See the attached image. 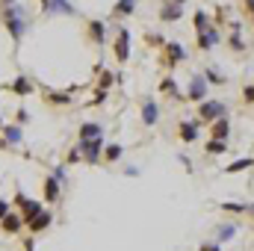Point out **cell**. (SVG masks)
Segmentation results:
<instances>
[{
    "mask_svg": "<svg viewBox=\"0 0 254 251\" xmlns=\"http://www.w3.org/2000/svg\"><path fill=\"white\" fill-rule=\"evenodd\" d=\"M0 24H3V30L9 33V39H12L15 45H21L24 36H27V30H30V15H27V9H24L21 3L0 6Z\"/></svg>",
    "mask_w": 254,
    "mask_h": 251,
    "instance_id": "cell-1",
    "label": "cell"
},
{
    "mask_svg": "<svg viewBox=\"0 0 254 251\" xmlns=\"http://www.w3.org/2000/svg\"><path fill=\"white\" fill-rule=\"evenodd\" d=\"M225 116H231V107L225 101H219V98H207L204 104L195 107V119L192 122L198 127H210L216 119H225Z\"/></svg>",
    "mask_w": 254,
    "mask_h": 251,
    "instance_id": "cell-2",
    "label": "cell"
},
{
    "mask_svg": "<svg viewBox=\"0 0 254 251\" xmlns=\"http://www.w3.org/2000/svg\"><path fill=\"white\" fill-rule=\"evenodd\" d=\"M187 60H190V51H187L181 42H166L163 51H160V65L169 68V71H175L178 65H184Z\"/></svg>",
    "mask_w": 254,
    "mask_h": 251,
    "instance_id": "cell-3",
    "label": "cell"
},
{
    "mask_svg": "<svg viewBox=\"0 0 254 251\" xmlns=\"http://www.w3.org/2000/svg\"><path fill=\"white\" fill-rule=\"evenodd\" d=\"M187 101L190 104H204L207 98H210V83H207V77H204V71H192L190 74V86H187Z\"/></svg>",
    "mask_w": 254,
    "mask_h": 251,
    "instance_id": "cell-4",
    "label": "cell"
},
{
    "mask_svg": "<svg viewBox=\"0 0 254 251\" xmlns=\"http://www.w3.org/2000/svg\"><path fill=\"white\" fill-rule=\"evenodd\" d=\"M39 6L45 18H74L77 15V6L71 0H39Z\"/></svg>",
    "mask_w": 254,
    "mask_h": 251,
    "instance_id": "cell-5",
    "label": "cell"
},
{
    "mask_svg": "<svg viewBox=\"0 0 254 251\" xmlns=\"http://www.w3.org/2000/svg\"><path fill=\"white\" fill-rule=\"evenodd\" d=\"M39 95H42V101H45L48 107H57V110H65V107H71V104H74V95H71V92H65V89L39 86Z\"/></svg>",
    "mask_w": 254,
    "mask_h": 251,
    "instance_id": "cell-6",
    "label": "cell"
},
{
    "mask_svg": "<svg viewBox=\"0 0 254 251\" xmlns=\"http://www.w3.org/2000/svg\"><path fill=\"white\" fill-rule=\"evenodd\" d=\"M74 145L80 148V154H83V163H86V166H98V163H101V157H104V145H107V142H104V139H89V142H80V139H77Z\"/></svg>",
    "mask_w": 254,
    "mask_h": 251,
    "instance_id": "cell-7",
    "label": "cell"
},
{
    "mask_svg": "<svg viewBox=\"0 0 254 251\" xmlns=\"http://www.w3.org/2000/svg\"><path fill=\"white\" fill-rule=\"evenodd\" d=\"M113 57L119 65H127L130 60V30L127 27H119L116 30V39H113Z\"/></svg>",
    "mask_w": 254,
    "mask_h": 251,
    "instance_id": "cell-8",
    "label": "cell"
},
{
    "mask_svg": "<svg viewBox=\"0 0 254 251\" xmlns=\"http://www.w3.org/2000/svg\"><path fill=\"white\" fill-rule=\"evenodd\" d=\"M139 119H142V125L145 127L160 125V104H157L151 95H145V98L139 101Z\"/></svg>",
    "mask_w": 254,
    "mask_h": 251,
    "instance_id": "cell-9",
    "label": "cell"
},
{
    "mask_svg": "<svg viewBox=\"0 0 254 251\" xmlns=\"http://www.w3.org/2000/svg\"><path fill=\"white\" fill-rule=\"evenodd\" d=\"M6 89H9V95H15V98H30V95H33L39 86L33 83V77H30L27 71H21V74H18V77H15V80L6 86Z\"/></svg>",
    "mask_w": 254,
    "mask_h": 251,
    "instance_id": "cell-10",
    "label": "cell"
},
{
    "mask_svg": "<svg viewBox=\"0 0 254 251\" xmlns=\"http://www.w3.org/2000/svg\"><path fill=\"white\" fill-rule=\"evenodd\" d=\"M219 45H222V30H219V27H210V30H204V33L195 36V48H198L201 54H210V51L219 48Z\"/></svg>",
    "mask_w": 254,
    "mask_h": 251,
    "instance_id": "cell-11",
    "label": "cell"
},
{
    "mask_svg": "<svg viewBox=\"0 0 254 251\" xmlns=\"http://www.w3.org/2000/svg\"><path fill=\"white\" fill-rule=\"evenodd\" d=\"M107 36H110L107 21H101V18H89V21H86V39H89L92 45H104Z\"/></svg>",
    "mask_w": 254,
    "mask_h": 251,
    "instance_id": "cell-12",
    "label": "cell"
},
{
    "mask_svg": "<svg viewBox=\"0 0 254 251\" xmlns=\"http://www.w3.org/2000/svg\"><path fill=\"white\" fill-rule=\"evenodd\" d=\"M63 189L65 187L54 175H45V181H42V198H45V204H57L63 198Z\"/></svg>",
    "mask_w": 254,
    "mask_h": 251,
    "instance_id": "cell-13",
    "label": "cell"
},
{
    "mask_svg": "<svg viewBox=\"0 0 254 251\" xmlns=\"http://www.w3.org/2000/svg\"><path fill=\"white\" fill-rule=\"evenodd\" d=\"M198 136H201V127L195 125L192 119H181L178 122V139L184 145H198Z\"/></svg>",
    "mask_w": 254,
    "mask_h": 251,
    "instance_id": "cell-14",
    "label": "cell"
},
{
    "mask_svg": "<svg viewBox=\"0 0 254 251\" xmlns=\"http://www.w3.org/2000/svg\"><path fill=\"white\" fill-rule=\"evenodd\" d=\"M160 95H166V98H172V101H178V104H184L187 101V95L181 92V86H178V80H175V74H166L163 80H160Z\"/></svg>",
    "mask_w": 254,
    "mask_h": 251,
    "instance_id": "cell-15",
    "label": "cell"
},
{
    "mask_svg": "<svg viewBox=\"0 0 254 251\" xmlns=\"http://www.w3.org/2000/svg\"><path fill=\"white\" fill-rule=\"evenodd\" d=\"M24 228H27V225H24V219H21V213H18V210H9V213H6V219L0 222V234H6V237H18Z\"/></svg>",
    "mask_w": 254,
    "mask_h": 251,
    "instance_id": "cell-16",
    "label": "cell"
},
{
    "mask_svg": "<svg viewBox=\"0 0 254 251\" xmlns=\"http://www.w3.org/2000/svg\"><path fill=\"white\" fill-rule=\"evenodd\" d=\"M51 225H54V210H48V207H45L33 222H27V231H30V237H39V234H45Z\"/></svg>",
    "mask_w": 254,
    "mask_h": 251,
    "instance_id": "cell-17",
    "label": "cell"
},
{
    "mask_svg": "<svg viewBox=\"0 0 254 251\" xmlns=\"http://www.w3.org/2000/svg\"><path fill=\"white\" fill-rule=\"evenodd\" d=\"M237 234H240V225H237V222H219L216 231H213V240H216L219 246H225V243H231Z\"/></svg>",
    "mask_w": 254,
    "mask_h": 251,
    "instance_id": "cell-18",
    "label": "cell"
},
{
    "mask_svg": "<svg viewBox=\"0 0 254 251\" xmlns=\"http://www.w3.org/2000/svg\"><path fill=\"white\" fill-rule=\"evenodd\" d=\"M95 77H98V89H107V92H110L116 83H122V74H116V71L104 68L101 63L95 65Z\"/></svg>",
    "mask_w": 254,
    "mask_h": 251,
    "instance_id": "cell-19",
    "label": "cell"
},
{
    "mask_svg": "<svg viewBox=\"0 0 254 251\" xmlns=\"http://www.w3.org/2000/svg\"><path fill=\"white\" fill-rule=\"evenodd\" d=\"M77 139H80V142L104 139V125H101V122H80V127H77Z\"/></svg>",
    "mask_w": 254,
    "mask_h": 251,
    "instance_id": "cell-20",
    "label": "cell"
},
{
    "mask_svg": "<svg viewBox=\"0 0 254 251\" xmlns=\"http://www.w3.org/2000/svg\"><path fill=\"white\" fill-rule=\"evenodd\" d=\"M3 139H6V145H9V151H12V148H21V145H24V127H18L15 122H6Z\"/></svg>",
    "mask_w": 254,
    "mask_h": 251,
    "instance_id": "cell-21",
    "label": "cell"
},
{
    "mask_svg": "<svg viewBox=\"0 0 254 251\" xmlns=\"http://www.w3.org/2000/svg\"><path fill=\"white\" fill-rule=\"evenodd\" d=\"M122 157H125V145L122 142H107L104 145V166H116V163H122Z\"/></svg>",
    "mask_w": 254,
    "mask_h": 251,
    "instance_id": "cell-22",
    "label": "cell"
},
{
    "mask_svg": "<svg viewBox=\"0 0 254 251\" xmlns=\"http://www.w3.org/2000/svg\"><path fill=\"white\" fill-rule=\"evenodd\" d=\"M42 210H45V204H42V201H36V198H30V195H27V201H24V204L18 207V213H21L24 225H27V222H33V219H36V216H39Z\"/></svg>",
    "mask_w": 254,
    "mask_h": 251,
    "instance_id": "cell-23",
    "label": "cell"
},
{
    "mask_svg": "<svg viewBox=\"0 0 254 251\" xmlns=\"http://www.w3.org/2000/svg\"><path fill=\"white\" fill-rule=\"evenodd\" d=\"M231 116H225V119H216L213 125H210V139H222V142H228L231 139Z\"/></svg>",
    "mask_w": 254,
    "mask_h": 251,
    "instance_id": "cell-24",
    "label": "cell"
},
{
    "mask_svg": "<svg viewBox=\"0 0 254 251\" xmlns=\"http://www.w3.org/2000/svg\"><path fill=\"white\" fill-rule=\"evenodd\" d=\"M184 18V6H175V3H166L163 0V6H160V21L163 24H178Z\"/></svg>",
    "mask_w": 254,
    "mask_h": 251,
    "instance_id": "cell-25",
    "label": "cell"
},
{
    "mask_svg": "<svg viewBox=\"0 0 254 251\" xmlns=\"http://www.w3.org/2000/svg\"><path fill=\"white\" fill-rule=\"evenodd\" d=\"M249 169H254V157H237L231 166H225L222 172L225 175H243V172H249Z\"/></svg>",
    "mask_w": 254,
    "mask_h": 251,
    "instance_id": "cell-26",
    "label": "cell"
},
{
    "mask_svg": "<svg viewBox=\"0 0 254 251\" xmlns=\"http://www.w3.org/2000/svg\"><path fill=\"white\" fill-rule=\"evenodd\" d=\"M204 77H207V83H210V89L216 86V89H225L228 86V74H222L216 65H210V68H204Z\"/></svg>",
    "mask_w": 254,
    "mask_h": 251,
    "instance_id": "cell-27",
    "label": "cell"
},
{
    "mask_svg": "<svg viewBox=\"0 0 254 251\" xmlns=\"http://www.w3.org/2000/svg\"><path fill=\"white\" fill-rule=\"evenodd\" d=\"M210 27H213V15H207L204 9H198V12L192 15V30H195V36L204 33V30H210Z\"/></svg>",
    "mask_w": 254,
    "mask_h": 251,
    "instance_id": "cell-28",
    "label": "cell"
},
{
    "mask_svg": "<svg viewBox=\"0 0 254 251\" xmlns=\"http://www.w3.org/2000/svg\"><path fill=\"white\" fill-rule=\"evenodd\" d=\"M136 6H139V0H116L113 18H130V15L136 12Z\"/></svg>",
    "mask_w": 254,
    "mask_h": 251,
    "instance_id": "cell-29",
    "label": "cell"
},
{
    "mask_svg": "<svg viewBox=\"0 0 254 251\" xmlns=\"http://www.w3.org/2000/svg\"><path fill=\"white\" fill-rule=\"evenodd\" d=\"M204 154H207V157H222V154H228V142H222V139H207V142H204Z\"/></svg>",
    "mask_w": 254,
    "mask_h": 251,
    "instance_id": "cell-30",
    "label": "cell"
},
{
    "mask_svg": "<svg viewBox=\"0 0 254 251\" xmlns=\"http://www.w3.org/2000/svg\"><path fill=\"white\" fill-rule=\"evenodd\" d=\"M225 45L234 51V54H243L249 45H246V39H243V33H228V39H225Z\"/></svg>",
    "mask_w": 254,
    "mask_h": 251,
    "instance_id": "cell-31",
    "label": "cell"
},
{
    "mask_svg": "<svg viewBox=\"0 0 254 251\" xmlns=\"http://www.w3.org/2000/svg\"><path fill=\"white\" fill-rule=\"evenodd\" d=\"M219 210L222 213H237V216L243 213L246 216L249 213V204H243V201H219Z\"/></svg>",
    "mask_w": 254,
    "mask_h": 251,
    "instance_id": "cell-32",
    "label": "cell"
},
{
    "mask_svg": "<svg viewBox=\"0 0 254 251\" xmlns=\"http://www.w3.org/2000/svg\"><path fill=\"white\" fill-rule=\"evenodd\" d=\"M142 39H145V45H148V48H154V51H163V45H166V39H163L160 33H151V30H148Z\"/></svg>",
    "mask_w": 254,
    "mask_h": 251,
    "instance_id": "cell-33",
    "label": "cell"
},
{
    "mask_svg": "<svg viewBox=\"0 0 254 251\" xmlns=\"http://www.w3.org/2000/svg\"><path fill=\"white\" fill-rule=\"evenodd\" d=\"M80 163H83V154H80L77 145H71L68 154H65V166H80Z\"/></svg>",
    "mask_w": 254,
    "mask_h": 251,
    "instance_id": "cell-34",
    "label": "cell"
},
{
    "mask_svg": "<svg viewBox=\"0 0 254 251\" xmlns=\"http://www.w3.org/2000/svg\"><path fill=\"white\" fill-rule=\"evenodd\" d=\"M240 101L246 107H254V83H243V92H240Z\"/></svg>",
    "mask_w": 254,
    "mask_h": 251,
    "instance_id": "cell-35",
    "label": "cell"
},
{
    "mask_svg": "<svg viewBox=\"0 0 254 251\" xmlns=\"http://www.w3.org/2000/svg\"><path fill=\"white\" fill-rule=\"evenodd\" d=\"M51 175H54V178H57V181H60L63 187H68V166H65V163H57Z\"/></svg>",
    "mask_w": 254,
    "mask_h": 251,
    "instance_id": "cell-36",
    "label": "cell"
},
{
    "mask_svg": "<svg viewBox=\"0 0 254 251\" xmlns=\"http://www.w3.org/2000/svg\"><path fill=\"white\" fill-rule=\"evenodd\" d=\"M30 122H33V119H30V113H27L24 107H18V110H15V125H18V127H27Z\"/></svg>",
    "mask_w": 254,
    "mask_h": 251,
    "instance_id": "cell-37",
    "label": "cell"
},
{
    "mask_svg": "<svg viewBox=\"0 0 254 251\" xmlns=\"http://www.w3.org/2000/svg\"><path fill=\"white\" fill-rule=\"evenodd\" d=\"M222 24H228V9H225V6H219V9H216V15H213V27H219V30H222Z\"/></svg>",
    "mask_w": 254,
    "mask_h": 251,
    "instance_id": "cell-38",
    "label": "cell"
},
{
    "mask_svg": "<svg viewBox=\"0 0 254 251\" xmlns=\"http://www.w3.org/2000/svg\"><path fill=\"white\" fill-rule=\"evenodd\" d=\"M92 95H95V98L89 101V107H101V104L107 101V95H110V92H107V89H98V86H95V92H92Z\"/></svg>",
    "mask_w": 254,
    "mask_h": 251,
    "instance_id": "cell-39",
    "label": "cell"
},
{
    "mask_svg": "<svg viewBox=\"0 0 254 251\" xmlns=\"http://www.w3.org/2000/svg\"><path fill=\"white\" fill-rule=\"evenodd\" d=\"M198 251H222V246L216 240H204V243H198Z\"/></svg>",
    "mask_w": 254,
    "mask_h": 251,
    "instance_id": "cell-40",
    "label": "cell"
},
{
    "mask_svg": "<svg viewBox=\"0 0 254 251\" xmlns=\"http://www.w3.org/2000/svg\"><path fill=\"white\" fill-rule=\"evenodd\" d=\"M24 201H27V192H24V189H18V192H15V198H12V210H18Z\"/></svg>",
    "mask_w": 254,
    "mask_h": 251,
    "instance_id": "cell-41",
    "label": "cell"
},
{
    "mask_svg": "<svg viewBox=\"0 0 254 251\" xmlns=\"http://www.w3.org/2000/svg\"><path fill=\"white\" fill-rule=\"evenodd\" d=\"M125 178H142V169L139 166H125Z\"/></svg>",
    "mask_w": 254,
    "mask_h": 251,
    "instance_id": "cell-42",
    "label": "cell"
},
{
    "mask_svg": "<svg viewBox=\"0 0 254 251\" xmlns=\"http://www.w3.org/2000/svg\"><path fill=\"white\" fill-rule=\"evenodd\" d=\"M178 160L184 163V169H187L190 175H192V172H195V166H192V160H190V157H187V154H178Z\"/></svg>",
    "mask_w": 254,
    "mask_h": 251,
    "instance_id": "cell-43",
    "label": "cell"
},
{
    "mask_svg": "<svg viewBox=\"0 0 254 251\" xmlns=\"http://www.w3.org/2000/svg\"><path fill=\"white\" fill-rule=\"evenodd\" d=\"M9 210H12V204H9L6 198H0V222L6 219V213H9Z\"/></svg>",
    "mask_w": 254,
    "mask_h": 251,
    "instance_id": "cell-44",
    "label": "cell"
},
{
    "mask_svg": "<svg viewBox=\"0 0 254 251\" xmlns=\"http://www.w3.org/2000/svg\"><path fill=\"white\" fill-rule=\"evenodd\" d=\"M228 30H231V33H243V21H237V18L228 21Z\"/></svg>",
    "mask_w": 254,
    "mask_h": 251,
    "instance_id": "cell-45",
    "label": "cell"
},
{
    "mask_svg": "<svg viewBox=\"0 0 254 251\" xmlns=\"http://www.w3.org/2000/svg\"><path fill=\"white\" fill-rule=\"evenodd\" d=\"M24 251H36V237H24Z\"/></svg>",
    "mask_w": 254,
    "mask_h": 251,
    "instance_id": "cell-46",
    "label": "cell"
},
{
    "mask_svg": "<svg viewBox=\"0 0 254 251\" xmlns=\"http://www.w3.org/2000/svg\"><path fill=\"white\" fill-rule=\"evenodd\" d=\"M243 12H246V15H252V18H254V0H243Z\"/></svg>",
    "mask_w": 254,
    "mask_h": 251,
    "instance_id": "cell-47",
    "label": "cell"
},
{
    "mask_svg": "<svg viewBox=\"0 0 254 251\" xmlns=\"http://www.w3.org/2000/svg\"><path fill=\"white\" fill-rule=\"evenodd\" d=\"M246 216H249V219L254 222V204H249V213H246Z\"/></svg>",
    "mask_w": 254,
    "mask_h": 251,
    "instance_id": "cell-48",
    "label": "cell"
},
{
    "mask_svg": "<svg viewBox=\"0 0 254 251\" xmlns=\"http://www.w3.org/2000/svg\"><path fill=\"white\" fill-rule=\"evenodd\" d=\"M166 3H175V6H184L187 0H166Z\"/></svg>",
    "mask_w": 254,
    "mask_h": 251,
    "instance_id": "cell-49",
    "label": "cell"
},
{
    "mask_svg": "<svg viewBox=\"0 0 254 251\" xmlns=\"http://www.w3.org/2000/svg\"><path fill=\"white\" fill-rule=\"evenodd\" d=\"M12 3H18V0H0V6H12Z\"/></svg>",
    "mask_w": 254,
    "mask_h": 251,
    "instance_id": "cell-50",
    "label": "cell"
},
{
    "mask_svg": "<svg viewBox=\"0 0 254 251\" xmlns=\"http://www.w3.org/2000/svg\"><path fill=\"white\" fill-rule=\"evenodd\" d=\"M3 127H6V122H3V119H0V130H3Z\"/></svg>",
    "mask_w": 254,
    "mask_h": 251,
    "instance_id": "cell-51",
    "label": "cell"
},
{
    "mask_svg": "<svg viewBox=\"0 0 254 251\" xmlns=\"http://www.w3.org/2000/svg\"><path fill=\"white\" fill-rule=\"evenodd\" d=\"M252 74H254V68H252Z\"/></svg>",
    "mask_w": 254,
    "mask_h": 251,
    "instance_id": "cell-52",
    "label": "cell"
},
{
    "mask_svg": "<svg viewBox=\"0 0 254 251\" xmlns=\"http://www.w3.org/2000/svg\"><path fill=\"white\" fill-rule=\"evenodd\" d=\"M252 24H254V18H252Z\"/></svg>",
    "mask_w": 254,
    "mask_h": 251,
    "instance_id": "cell-53",
    "label": "cell"
}]
</instances>
